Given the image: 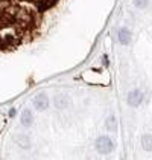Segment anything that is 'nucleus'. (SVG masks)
<instances>
[{"label":"nucleus","instance_id":"nucleus-1","mask_svg":"<svg viewBox=\"0 0 152 160\" xmlns=\"http://www.w3.org/2000/svg\"><path fill=\"white\" fill-rule=\"evenodd\" d=\"M94 147L97 149V152H101V154H110L114 149V142H113V139L108 137V136H99L96 139Z\"/></svg>","mask_w":152,"mask_h":160},{"label":"nucleus","instance_id":"nucleus-6","mask_svg":"<svg viewBox=\"0 0 152 160\" xmlns=\"http://www.w3.org/2000/svg\"><path fill=\"white\" fill-rule=\"evenodd\" d=\"M20 122L23 127H31L32 122H34V116L29 110H23V113L20 114Z\"/></svg>","mask_w":152,"mask_h":160},{"label":"nucleus","instance_id":"nucleus-4","mask_svg":"<svg viewBox=\"0 0 152 160\" xmlns=\"http://www.w3.org/2000/svg\"><path fill=\"white\" fill-rule=\"evenodd\" d=\"M131 31L128 29V28H120L119 31H117V40H119V43L120 44H123V46H128L129 43H131Z\"/></svg>","mask_w":152,"mask_h":160},{"label":"nucleus","instance_id":"nucleus-7","mask_svg":"<svg viewBox=\"0 0 152 160\" xmlns=\"http://www.w3.org/2000/svg\"><path fill=\"white\" fill-rule=\"evenodd\" d=\"M105 125H107V130L108 131H117V119H116V116L114 114H110L108 118H107V121H105Z\"/></svg>","mask_w":152,"mask_h":160},{"label":"nucleus","instance_id":"nucleus-2","mask_svg":"<svg viewBox=\"0 0 152 160\" xmlns=\"http://www.w3.org/2000/svg\"><path fill=\"white\" fill-rule=\"evenodd\" d=\"M141 102H143V93L140 92L139 88L131 90V92L126 95V104L129 105V107L137 108V107L141 105Z\"/></svg>","mask_w":152,"mask_h":160},{"label":"nucleus","instance_id":"nucleus-10","mask_svg":"<svg viewBox=\"0 0 152 160\" xmlns=\"http://www.w3.org/2000/svg\"><path fill=\"white\" fill-rule=\"evenodd\" d=\"M132 3H134V6H135V8H139V9H145V8L148 6L149 0H132Z\"/></svg>","mask_w":152,"mask_h":160},{"label":"nucleus","instance_id":"nucleus-9","mask_svg":"<svg viewBox=\"0 0 152 160\" xmlns=\"http://www.w3.org/2000/svg\"><path fill=\"white\" fill-rule=\"evenodd\" d=\"M17 143H18L20 147L27 148L29 145H31V140H29V137H27V136L21 134V136H18V137H17Z\"/></svg>","mask_w":152,"mask_h":160},{"label":"nucleus","instance_id":"nucleus-5","mask_svg":"<svg viewBox=\"0 0 152 160\" xmlns=\"http://www.w3.org/2000/svg\"><path fill=\"white\" fill-rule=\"evenodd\" d=\"M55 107L56 108H59V110H64V108H67L69 105H70V98L67 96V95H64V93H59V95H56L55 96Z\"/></svg>","mask_w":152,"mask_h":160},{"label":"nucleus","instance_id":"nucleus-3","mask_svg":"<svg viewBox=\"0 0 152 160\" xmlns=\"http://www.w3.org/2000/svg\"><path fill=\"white\" fill-rule=\"evenodd\" d=\"M34 107L38 111L46 110L49 107V98H47V95L46 93H38L37 96H35V99H34Z\"/></svg>","mask_w":152,"mask_h":160},{"label":"nucleus","instance_id":"nucleus-8","mask_svg":"<svg viewBox=\"0 0 152 160\" xmlns=\"http://www.w3.org/2000/svg\"><path fill=\"white\" fill-rule=\"evenodd\" d=\"M141 147L145 151H152V134H145L141 137Z\"/></svg>","mask_w":152,"mask_h":160},{"label":"nucleus","instance_id":"nucleus-11","mask_svg":"<svg viewBox=\"0 0 152 160\" xmlns=\"http://www.w3.org/2000/svg\"><path fill=\"white\" fill-rule=\"evenodd\" d=\"M9 116H15V110H14V108L9 111Z\"/></svg>","mask_w":152,"mask_h":160}]
</instances>
